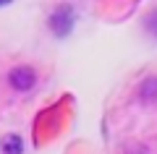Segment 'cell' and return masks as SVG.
<instances>
[{
    "instance_id": "cell-1",
    "label": "cell",
    "mask_w": 157,
    "mask_h": 154,
    "mask_svg": "<svg viewBox=\"0 0 157 154\" xmlns=\"http://www.w3.org/2000/svg\"><path fill=\"white\" fill-rule=\"evenodd\" d=\"M73 21H76V13H73L71 6H58L50 13V18H47V24L55 32V37H68L73 29Z\"/></svg>"
},
{
    "instance_id": "cell-6",
    "label": "cell",
    "mask_w": 157,
    "mask_h": 154,
    "mask_svg": "<svg viewBox=\"0 0 157 154\" xmlns=\"http://www.w3.org/2000/svg\"><path fill=\"white\" fill-rule=\"evenodd\" d=\"M0 3H8V0H0Z\"/></svg>"
},
{
    "instance_id": "cell-5",
    "label": "cell",
    "mask_w": 157,
    "mask_h": 154,
    "mask_svg": "<svg viewBox=\"0 0 157 154\" xmlns=\"http://www.w3.org/2000/svg\"><path fill=\"white\" fill-rule=\"evenodd\" d=\"M144 26H147V32H149V34H155V37H157V11L149 13V16L144 18Z\"/></svg>"
},
{
    "instance_id": "cell-3",
    "label": "cell",
    "mask_w": 157,
    "mask_h": 154,
    "mask_svg": "<svg viewBox=\"0 0 157 154\" xmlns=\"http://www.w3.org/2000/svg\"><path fill=\"white\" fill-rule=\"evenodd\" d=\"M136 94H139V102H144V105L157 102V76H147L144 81L139 84Z\"/></svg>"
},
{
    "instance_id": "cell-4",
    "label": "cell",
    "mask_w": 157,
    "mask_h": 154,
    "mask_svg": "<svg viewBox=\"0 0 157 154\" xmlns=\"http://www.w3.org/2000/svg\"><path fill=\"white\" fill-rule=\"evenodd\" d=\"M0 149H3V154H21V152H24L21 136H16V133H11V136H6L3 141H0Z\"/></svg>"
},
{
    "instance_id": "cell-2",
    "label": "cell",
    "mask_w": 157,
    "mask_h": 154,
    "mask_svg": "<svg viewBox=\"0 0 157 154\" xmlns=\"http://www.w3.org/2000/svg\"><path fill=\"white\" fill-rule=\"evenodd\" d=\"M8 84H11L16 92H29V89H34V84H37V73L29 66H16V68L8 71Z\"/></svg>"
}]
</instances>
